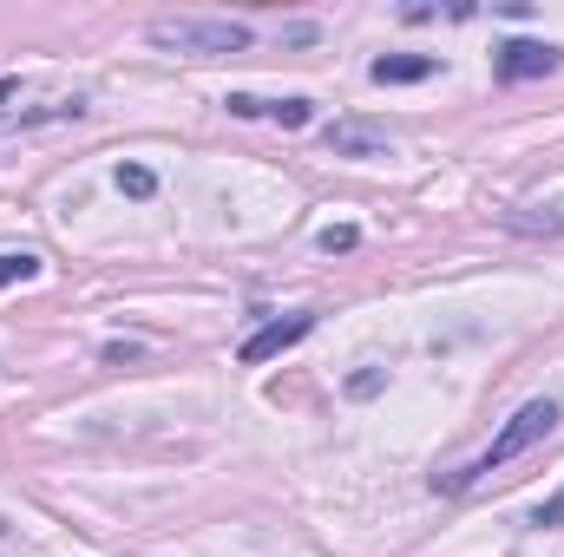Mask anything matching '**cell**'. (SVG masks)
Here are the masks:
<instances>
[{"mask_svg": "<svg viewBox=\"0 0 564 557\" xmlns=\"http://www.w3.org/2000/svg\"><path fill=\"white\" fill-rule=\"evenodd\" d=\"M558 419H564V407L552 401V394H545V401H525L519 414H512L506 426H499V439H492V446H486L479 459H466L459 472H440L433 485H440V492H473L479 479H492V472H506L512 459H525L532 446H545V439L558 433Z\"/></svg>", "mask_w": 564, "mask_h": 557, "instance_id": "1", "label": "cell"}, {"mask_svg": "<svg viewBox=\"0 0 564 557\" xmlns=\"http://www.w3.org/2000/svg\"><path fill=\"white\" fill-rule=\"evenodd\" d=\"M144 40L164 46V53L217 59V53H243V46H250V26H243V20H191V13H177V20H151Z\"/></svg>", "mask_w": 564, "mask_h": 557, "instance_id": "2", "label": "cell"}, {"mask_svg": "<svg viewBox=\"0 0 564 557\" xmlns=\"http://www.w3.org/2000/svg\"><path fill=\"white\" fill-rule=\"evenodd\" d=\"M315 335V308H295V315H276V321H263L243 348H237V361L243 368H263V361H276L282 348H295V341H308Z\"/></svg>", "mask_w": 564, "mask_h": 557, "instance_id": "3", "label": "cell"}, {"mask_svg": "<svg viewBox=\"0 0 564 557\" xmlns=\"http://www.w3.org/2000/svg\"><path fill=\"white\" fill-rule=\"evenodd\" d=\"M237 119H276L282 132H302L308 119H315V99H302V92H289V99H257V92H230L224 99Z\"/></svg>", "mask_w": 564, "mask_h": 557, "instance_id": "4", "label": "cell"}, {"mask_svg": "<svg viewBox=\"0 0 564 557\" xmlns=\"http://www.w3.org/2000/svg\"><path fill=\"white\" fill-rule=\"evenodd\" d=\"M558 59L564 53L558 46H545V40H506V46H499V79H506V86H519V79H545Z\"/></svg>", "mask_w": 564, "mask_h": 557, "instance_id": "5", "label": "cell"}, {"mask_svg": "<svg viewBox=\"0 0 564 557\" xmlns=\"http://www.w3.org/2000/svg\"><path fill=\"white\" fill-rule=\"evenodd\" d=\"M368 73H375V86H414V79H433V73H440V59L408 53V59H375Z\"/></svg>", "mask_w": 564, "mask_h": 557, "instance_id": "6", "label": "cell"}, {"mask_svg": "<svg viewBox=\"0 0 564 557\" xmlns=\"http://www.w3.org/2000/svg\"><path fill=\"white\" fill-rule=\"evenodd\" d=\"M328 151H348V157H375V151H388L381 132H361V125H335L328 132Z\"/></svg>", "mask_w": 564, "mask_h": 557, "instance_id": "7", "label": "cell"}, {"mask_svg": "<svg viewBox=\"0 0 564 557\" xmlns=\"http://www.w3.org/2000/svg\"><path fill=\"white\" fill-rule=\"evenodd\" d=\"M33 276H40V256H33V250H0V288L33 282Z\"/></svg>", "mask_w": 564, "mask_h": 557, "instance_id": "8", "label": "cell"}, {"mask_svg": "<svg viewBox=\"0 0 564 557\" xmlns=\"http://www.w3.org/2000/svg\"><path fill=\"white\" fill-rule=\"evenodd\" d=\"M119 190H126V197H151V190H158V177H151L144 164H119Z\"/></svg>", "mask_w": 564, "mask_h": 557, "instance_id": "9", "label": "cell"}, {"mask_svg": "<svg viewBox=\"0 0 564 557\" xmlns=\"http://www.w3.org/2000/svg\"><path fill=\"white\" fill-rule=\"evenodd\" d=\"M361 243V230H348V223H335V230H322V250L335 256V250H355Z\"/></svg>", "mask_w": 564, "mask_h": 557, "instance_id": "10", "label": "cell"}, {"mask_svg": "<svg viewBox=\"0 0 564 557\" xmlns=\"http://www.w3.org/2000/svg\"><path fill=\"white\" fill-rule=\"evenodd\" d=\"M532 525H539V532H552V525H564V492H558V499H545V505L532 512Z\"/></svg>", "mask_w": 564, "mask_h": 557, "instance_id": "11", "label": "cell"}, {"mask_svg": "<svg viewBox=\"0 0 564 557\" xmlns=\"http://www.w3.org/2000/svg\"><path fill=\"white\" fill-rule=\"evenodd\" d=\"M381 381H388V374H381V368H368V374H355V381H348V394H355V401H368V394H381Z\"/></svg>", "mask_w": 564, "mask_h": 557, "instance_id": "12", "label": "cell"}, {"mask_svg": "<svg viewBox=\"0 0 564 557\" xmlns=\"http://www.w3.org/2000/svg\"><path fill=\"white\" fill-rule=\"evenodd\" d=\"M506 223H512V230H564V217H552V210H545V217H506Z\"/></svg>", "mask_w": 564, "mask_h": 557, "instance_id": "13", "label": "cell"}, {"mask_svg": "<svg viewBox=\"0 0 564 557\" xmlns=\"http://www.w3.org/2000/svg\"><path fill=\"white\" fill-rule=\"evenodd\" d=\"M7 92H13V79H0V99H7Z\"/></svg>", "mask_w": 564, "mask_h": 557, "instance_id": "14", "label": "cell"}]
</instances>
